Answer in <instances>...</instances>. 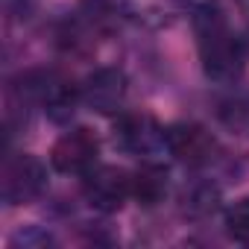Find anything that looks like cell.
Returning <instances> with one entry per match:
<instances>
[{
    "label": "cell",
    "instance_id": "cell-1",
    "mask_svg": "<svg viewBox=\"0 0 249 249\" xmlns=\"http://www.w3.org/2000/svg\"><path fill=\"white\" fill-rule=\"evenodd\" d=\"M191 30L196 38V53L202 73L217 85H234L246 71V41L229 24L220 0H199L191 9Z\"/></svg>",
    "mask_w": 249,
    "mask_h": 249
},
{
    "label": "cell",
    "instance_id": "cell-2",
    "mask_svg": "<svg viewBox=\"0 0 249 249\" xmlns=\"http://www.w3.org/2000/svg\"><path fill=\"white\" fill-rule=\"evenodd\" d=\"M9 82H15L36 108H41L53 123L62 126L71 123L76 106L82 103V85H76L73 76L62 68H30Z\"/></svg>",
    "mask_w": 249,
    "mask_h": 249
},
{
    "label": "cell",
    "instance_id": "cell-3",
    "mask_svg": "<svg viewBox=\"0 0 249 249\" xmlns=\"http://www.w3.org/2000/svg\"><path fill=\"white\" fill-rule=\"evenodd\" d=\"M47 191V167L33 153H6L0 164V199L6 208L33 205Z\"/></svg>",
    "mask_w": 249,
    "mask_h": 249
},
{
    "label": "cell",
    "instance_id": "cell-4",
    "mask_svg": "<svg viewBox=\"0 0 249 249\" xmlns=\"http://www.w3.org/2000/svg\"><path fill=\"white\" fill-rule=\"evenodd\" d=\"M114 144L141 161H150L167 153V126L156 120L150 111H120L111 129Z\"/></svg>",
    "mask_w": 249,
    "mask_h": 249
},
{
    "label": "cell",
    "instance_id": "cell-5",
    "mask_svg": "<svg viewBox=\"0 0 249 249\" xmlns=\"http://www.w3.org/2000/svg\"><path fill=\"white\" fill-rule=\"evenodd\" d=\"M167 153L188 170H205L217 161L220 144L214 132L196 120H176L167 126Z\"/></svg>",
    "mask_w": 249,
    "mask_h": 249
},
{
    "label": "cell",
    "instance_id": "cell-6",
    "mask_svg": "<svg viewBox=\"0 0 249 249\" xmlns=\"http://www.w3.org/2000/svg\"><path fill=\"white\" fill-rule=\"evenodd\" d=\"M82 196L100 214H117L132 196V173L117 164H97L82 176Z\"/></svg>",
    "mask_w": 249,
    "mask_h": 249
},
{
    "label": "cell",
    "instance_id": "cell-7",
    "mask_svg": "<svg viewBox=\"0 0 249 249\" xmlns=\"http://www.w3.org/2000/svg\"><path fill=\"white\" fill-rule=\"evenodd\" d=\"M100 161V141L88 126L62 132L50 150V167L62 176H88Z\"/></svg>",
    "mask_w": 249,
    "mask_h": 249
},
{
    "label": "cell",
    "instance_id": "cell-8",
    "mask_svg": "<svg viewBox=\"0 0 249 249\" xmlns=\"http://www.w3.org/2000/svg\"><path fill=\"white\" fill-rule=\"evenodd\" d=\"M126 94H129V79L114 65H103L82 79V103L97 114H120Z\"/></svg>",
    "mask_w": 249,
    "mask_h": 249
},
{
    "label": "cell",
    "instance_id": "cell-9",
    "mask_svg": "<svg viewBox=\"0 0 249 249\" xmlns=\"http://www.w3.org/2000/svg\"><path fill=\"white\" fill-rule=\"evenodd\" d=\"M220 202H223L220 185L205 179V176H196V179L185 182L182 191H179V214L185 220H191V223L211 220L220 211Z\"/></svg>",
    "mask_w": 249,
    "mask_h": 249
},
{
    "label": "cell",
    "instance_id": "cell-10",
    "mask_svg": "<svg viewBox=\"0 0 249 249\" xmlns=\"http://www.w3.org/2000/svg\"><path fill=\"white\" fill-rule=\"evenodd\" d=\"M97 41H100V36L76 12L71 18H62L53 27V47L62 56H68V59H88V56H94Z\"/></svg>",
    "mask_w": 249,
    "mask_h": 249
},
{
    "label": "cell",
    "instance_id": "cell-11",
    "mask_svg": "<svg viewBox=\"0 0 249 249\" xmlns=\"http://www.w3.org/2000/svg\"><path fill=\"white\" fill-rule=\"evenodd\" d=\"M76 15L100 36H111L120 30V24L129 18L126 0H76Z\"/></svg>",
    "mask_w": 249,
    "mask_h": 249
},
{
    "label": "cell",
    "instance_id": "cell-12",
    "mask_svg": "<svg viewBox=\"0 0 249 249\" xmlns=\"http://www.w3.org/2000/svg\"><path fill=\"white\" fill-rule=\"evenodd\" d=\"M167 191H170V176H167V170L156 159L141 161V167L132 170V199L141 208L161 205L167 199Z\"/></svg>",
    "mask_w": 249,
    "mask_h": 249
},
{
    "label": "cell",
    "instance_id": "cell-13",
    "mask_svg": "<svg viewBox=\"0 0 249 249\" xmlns=\"http://www.w3.org/2000/svg\"><path fill=\"white\" fill-rule=\"evenodd\" d=\"M129 18H138L144 27H170L176 18H182L185 9H194L191 0H126Z\"/></svg>",
    "mask_w": 249,
    "mask_h": 249
},
{
    "label": "cell",
    "instance_id": "cell-14",
    "mask_svg": "<svg viewBox=\"0 0 249 249\" xmlns=\"http://www.w3.org/2000/svg\"><path fill=\"white\" fill-rule=\"evenodd\" d=\"M223 226L234 243H249V196L234 199L223 211Z\"/></svg>",
    "mask_w": 249,
    "mask_h": 249
},
{
    "label": "cell",
    "instance_id": "cell-15",
    "mask_svg": "<svg viewBox=\"0 0 249 249\" xmlns=\"http://www.w3.org/2000/svg\"><path fill=\"white\" fill-rule=\"evenodd\" d=\"M217 120L223 123L226 129L243 135V132L249 129V100H243V97H229V100H223V103L217 106Z\"/></svg>",
    "mask_w": 249,
    "mask_h": 249
},
{
    "label": "cell",
    "instance_id": "cell-16",
    "mask_svg": "<svg viewBox=\"0 0 249 249\" xmlns=\"http://www.w3.org/2000/svg\"><path fill=\"white\" fill-rule=\"evenodd\" d=\"M9 243H12V246H47V243H53V237H50L47 231H41V229L30 226L27 231H18Z\"/></svg>",
    "mask_w": 249,
    "mask_h": 249
},
{
    "label": "cell",
    "instance_id": "cell-17",
    "mask_svg": "<svg viewBox=\"0 0 249 249\" xmlns=\"http://www.w3.org/2000/svg\"><path fill=\"white\" fill-rule=\"evenodd\" d=\"M36 9V0H3L6 21H27Z\"/></svg>",
    "mask_w": 249,
    "mask_h": 249
},
{
    "label": "cell",
    "instance_id": "cell-18",
    "mask_svg": "<svg viewBox=\"0 0 249 249\" xmlns=\"http://www.w3.org/2000/svg\"><path fill=\"white\" fill-rule=\"evenodd\" d=\"M234 3H237V9H240L246 18H249V0H234Z\"/></svg>",
    "mask_w": 249,
    "mask_h": 249
}]
</instances>
